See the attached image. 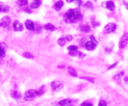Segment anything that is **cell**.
Here are the masks:
<instances>
[{
    "mask_svg": "<svg viewBox=\"0 0 128 106\" xmlns=\"http://www.w3.org/2000/svg\"><path fill=\"white\" fill-rule=\"evenodd\" d=\"M66 1H67V2H68V3H70V2H73V1H74V0H66Z\"/></svg>",
    "mask_w": 128,
    "mask_h": 106,
    "instance_id": "ab89813d",
    "label": "cell"
},
{
    "mask_svg": "<svg viewBox=\"0 0 128 106\" xmlns=\"http://www.w3.org/2000/svg\"><path fill=\"white\" fill-rule=\"evenodd\" d=\"M104 105H106V102H105V101H103V100L99 101V106H104Z\"/></svg>",
    "mask_w": 128,
    "mask_h": 106,
    "instance_id": "1f68e13d",
    "label": "cell"
},
{
    "mask_svg": "<svg viewBox=\"0 0 128 106\" xmlns=\"http://www.w3.org/2000/svg\"><path fill=\"white\" fill-rule=\"evenodd\" d=\"M117 64H118V62H115V64H112L110 67H108V70H112V69H113L115 67H117Z\"/></svg>",
    "mask_w": 128,
    "mask_h": 106,
    "instance_id": "d6a6232c",
    "label": "cell"
},
{
    "mask_svg": "<svg viewBox=\"0 0 128 106\" xmlns=\"http://www.w3.org/2000/svg\"><path fill=\"white\" fill-rule=\"evenodd\" d=\"M74 3L76 6H80L81 5V0H74Z\"/></svg>",
    "mask_w": 128,
    "mask_h": 106,
    "instance_id": "4dcf8cb0",
    "label": "cell"
},
{
    "mask_svg": "<svg viewBox=\"0 0 128 106\" xmlns=\"http://www.w3.org/2000/svg\"><path fill=\"white\" fill-rule=\"evenodd\" d=\"M65 38H66V41H68V42H71V41L73 40V37H72L71 34H68V35H66Z\"/></svg>",
    "mask_w": 128,
    "mask_h": 106,
    "instance_id": "f1b7e54d",
    "label": "cell"
},
{
    "mask_svg": "<svg viewBox=\"0 0 128 106\" xmlns=\"http://www.w3.org/2000/svg\"><path fill=\"white\" fill-rule=\"evenodd\" d=\"M79 29H80V31H82V32H90L91 31V26L88 25V24H82V25H80Z\"/></svg>",
    "mask_w": 128,
    "mask_h": 106,
    "instance_id": "8fae6325",
    "label": "cell"
},
{
    "mask_svg": "<svg viewBox=\"0 0 128 106\" xmlns=\"http://www.w3.org/2000/svg\"><path fill=\"white\" fill-rule=\"evenodd\" d=\"M28 0H19L18 1V4L20 6H26V4H27Z\"/></svg>",
    "mask_w": 128,
    "mask_h": 106,
    "instance_id": "603a6c76",
    "label": "cell"
},
{
    "mask_svg": "<svg viewBox=\"0 0 128 106\" xmlns=\"http://www.w3.org/2000/svg\"><path fill=\"white\" fill-rule=\"evenodd\" d=\"M113 43H109L107 46L105 47V53H107V54H110V53L112 52V49H113Z\"/></svg>",
    "mask_w": 128,
    "mask_h": 106,
    "instance_id": "7c38bea8",
    "label": "cell"
},
{
    "mask_svg": "<svg viewBox=\"0 0 128 106\" xmlns=\"http://www.w3.org/2000/svg\"><path fill=\"white\" fill-rule=\"evenodd\" d=\"M0 47H3L4 49H6V48H8V46H6V44H4V43H0Z\"/></svg>",
    "mask_w": 128,
    "mask_h": 106,
    "instance_id": "e575fe53",
    "label": "cell"
},
{
    "mask_svg": "<svg viewBox=\"0 0 128 106\" xmlns=\"http://www.w3.org/2000/svg\"><path fill=\"white\" fill-rule=\"evenodd\" d=\"M74 101L73 100H70V99H65V100H62V101H59L58 102V105H62V106H64V105H68V104H71V103H73Z\"/></svg>",
    "mask_w": 128,
    "mask_h": 106,
    "instance_id": "4fadbf2b",
    "label": "cell"
},
{
    "mask_svg": "<svg viewBox=\"0 0 128 106\" xmlns=\"http://www.w3.org/2000/svg\"><path fill=\"white\" fill-rule=\"evenodd\" d=\"M62 5H64V2H62V0H59V1H57L56 3L54 4V9L55 11H60L62 8Z\"/></svg>",
    "mask_w": 128,
    "mask_h": 106,
    "instance_id": "9a60e30c",
    "label": "cell"
},
{
    "mask_svg": "<svg viewBox=\"0 0 128 106\" xmlns=\"http://www.w3.org/2000/svg\"><path fill=\"white\" fill-rule=\"evenodd\" d=\"M122 76H124V72H120V73H118L117 75L113 76L112 78H113V80H120V78Z\"/></svg>",
    "mask_w": 128,
    "mask_h": 106,
    "instance_id": "44dd1931",
    "label": "cell"
},
{
    "mask_svg": "<svg viewBox=\"0 0 128 106\" xmlns=\"http://www.w3.org/2000/svg\"><path fill=\"white\" fill-rule=\"evenodd\" d=\"M13 27H14V30H15V31H22L23 30L22 23H20L19 21H15V22H14Z\"/></svg>",
    "mask_w": 128,
    "mask_h": 106,
    "instance_id": "30bf717a",
    "label": "cell"
},
{
    "mask_svg": "<svg viewBox=\"0 0 128 106\" xmlns=\"http://www.w3.org/2000/svg\"><path fill=\"white\" fill-rule=\"evenodd\" d=\"M66 42H67V41H66V38H58V41H57L58 45H59V46H62H62H65V44H66Z\"/></svg>",
    "mask_w": 128,
    "mask_h": 106,
    "instance_id": "ffe728a7",
    "label": "cell"
},
{
    "mask_svg": "<svg viewBox=\"0 0 128 106\" xmlns=\"http://www.w3.org/2000/svg\"><path fill=\"white\" fill-rule=\"evenodd\" d=\"M82 106H84V105H89V106H92V103H90V102H83L82 104H81Z\"/></svg>",
    "mask_w": 128,
    "mask_h": 106,
    "instance_id": "d590c367",
    "label": "cell"
},
{
    "mask_svg": "<svg viewBox=\"0 0 128 106\" xmlns=\"http://www.w3.org/2000/svg\"><path fill=\"white\" fill-rule=\"evenodd\" d=\"M9 23H11V18H9L8 16L3 17V18L0 20V26H1V27H4V28L8 27Z\"/></svg>",
    "mask_w": 128,
    "mask_h": 106,
    "instance_id": "52a82bcc",
    "label": "cell"
},
{
    "mask_svg": "<svg viewBox=\"0 0 128 106\" xmlns=\"http://www.w3.org/2000/svg\"><path fill=\"white\" fill-rule=\"evenodd\" d=\"M44 93H45V86H44V85L41 86L39 90L35 91V94H37V96H41V95H43Z\"/></svg>",
    "mask_w": 128,
    "mask_h": 106,
    "instance_id": "d6986e66",
    "label": "cell"
},
{
    "mask_svg": "<svg viewBox=\"0 0 128 106\" xmlns=\"http://www.w3.org/2000/svg\"><path fill=\"white\" fill-rule=\"evenodd\" d=\"M81 79H84V80H89L90 82H94V78H90V77H81Z\"/></svg>",
    "mask_w": 128,
    "mask_h": 106,
    "instance_id": "f546056e",
    "label": "cell"
},
{
    "mask_svg": "<svg viewBox=\"0 0 128 106\" xmlns=\"http://www.w3.org/2000/svg\"><path fill=\"white\" fill-rule=\"evenodd\" d=\"M123 4H124V5L126 6V8L128 9V2H127V1H125V0H124V1H123Z\"/></svg>",
    "mask_w": 128,
    "mask_h": 106,
    "instance_id": "74e56055",
    "label": "cell"
},
{
    "mask_svg": "<svg viewBox=\"0 0 128 106\" xmlns=\"http://www.w3.org/2000/svg\"><path fill=\"white\" fill-rule=\"evenodd\" d=\"M68 73H69L71 76H73V77H77V72H76V70L74 69V68H72V67H69V68H68Z\"/></svg>",
    "mask_w": 128,
    "mask_h": 106,
    "instance_id": "e0dca14e",
    "label": "cell"
},
{
    "mask_svg": "<svg viewBox=\"0 0 128 106\" xmlns=\"http://www.w3.org/2000/svg\"><path fill=\"white\" fill-rule=\"evenodd\" d=\"M97 45H98L97 41H96V40H91V41H88V42L84 44V47H85L86 50H90V51H92V50L95 49Z\"/></svg>",
    "mask_w": 128,
    "mask_h": 106,
    "instance_id": "3957f363",
    "label": "cell"
},
{
    "mask_svg": "<svg viewBox=\"0 0 128 106\" xmlns=\"http://www.w3.org/2000/svg\"><path fill=\"white\" fill-rule=\"evenodd\" d=\"M9 11V8L3 3H0V13H8Z\"/></svg>",
    "mask_w": 128,
    "mask_h": 106,
    "instance_id": "2e32d148",
    "label": "cell"
},
{
    "mask_svg": "<svg viewBox=\"0 0 128 106\" xmlns=\"http://www.w3.org/2000/svg\"><path fill=\"white\" fill-rule=\"evenodd\" d=\"M35 30H37V32H41V25H37V26H35Z\"/></svg>",
    "mask_w": 128,
    "mask_h": 106,
    "instance_id": "836d02e7",
    "label": "cell"
},
{
    "mask_svg": "<svg viewBox=\"0 0 128 106\" xmlns=\"http://www.w3.org/2000/svg\"><path fill=\"white\" fill-rule=\"evenodd\" d=\"M127 44H128V33H124L123 37L121 38L120 43H119L120 49H124V48L127 46Z\"/></svg>",
    "mask_w": 128,
    "mask_h": 106,
    "instance_id": "277c9868",
    "label": "cell"
},
{
    "mask_svg": "<svg viewBox=\"0 0 128 106\" xmlns=\"http://www.w3.org/2000/svg\"><path fill=\"white\" fill-rule=\"evenodd\" d=\"M77 49H78L77 46H69V47H68L69 51H75V50H77Z\"/></svg>",
    "mask_w": 128,
    "mask_h": 106,
    "instance_id": "4316f807",
    "label": "cell"
},
{
    "mask_svg": "<svg viewBox=\"0 0 128 106\" xmlns=\"http://www.w3.org/2000/svg\"><path fill=\"white\" fill-rule=\"evenodd\" d=\"M25 27L27 28L28 30H35V24L30 20H26L25 21Z\"/></svg>",
    "mask_w": 128,
    "mask_h": 106,
    "instance_id": "9c48e42d",
    "label": "cell"
},
{
    "mask_svg": "<svg viewBox=\"0 0 128 106\" xmlns=\"http://www.w3.org/2000/svg\"><path fill=\"white\" fill-rule=\"evenodd\" d=\"M25 11L26 13H31V9L28 8H25Z\"/></svg>",
    "mask_w": 128,
    "mask_h": 106,
    "instance_id": "f35d334b",
    "label": "cell"
},
{
    "mask_svg": "<svg viewBox=\"0 0 128 106\" xmlns=\"http://www.w3.org/2000/svg\"><path fill=\"white\" fill-rule=\"evenodd\" d=\"M99 25H100V23H99V22H93V26H94V27H97V26H99Z\"/></svg>",
    "mask_w": 128,
    "mask_h": 106,
    "instance_id": "8d00e7d4",
    "label": "cell"
},
{
    "mask_svg": "<svg viewBox=\"0 0 128 106\" xmlns=\"http://www.w3.org/2000/svg\"><path fill=\"white\" fill-rule=\"evenodd\" d=\"M5 50L3 47H0V57H4V55H5Z\"/></svg>",
    "mask_w": 128,
    "mask_h": 106,
    "instance_id": "d4e9b609",
    "label": "cell"
},
{
    "mask_svg": "<svg viewBox=\"0 0 128 106\" xmlns=\"http://www.w3.org/2000/svg\"><path fill=\"white\" fill-rule=\"evenodd\" d=\"M51 87H52L53 91H58L60 90H62V87H64V84L60 82V81L54 80V81H52V83H51Z\"/></svg>",
    "mask_w": 128,
    "mask_h": 106,
    "instance_id": "5b68a950",
    "label": "cell"
},
{
    "mask_svg": "<svg viewBox=\"0 0 128 106\" xmlns=\"http://www.w3.org/2000/svg\"><path fill=\"white\" fill-rule=\"evenodd\" d=\"M104 8H106L107 9H109V11H115V8H116V6H115V2L113 1H106V2H104V3L102 4Z\"/></svg>",
    "mask_w": 128,
    "mask_h": 106,
    "instance_id": "ba28073f",
    "label": "cell"
},
{
    "mask_svg": "<svg viewBox=\"0 0 128 106\" xmlns=\"http://www.w3.org/2000/svg\"><path fill=\"white\" fill-rule=\"evenodd\" d=\"M35 97H37V94H35V91L33 90H29L24 94V100L25 101H32Z\"/></svg>",
    "mask_w": 128,
    "mask_h": 106,
    "instance_id": "7a4b0ae2",
    "label": "cell"
},
{
    "mask_svg": "<svg viewBox=\"0 0 128 106\" xmlns=\"http://www.w3.org/2000/svg\"><path fill=\"white\" fill-rule=\"evenodd\" d=\"M65 18L68 22H76V21L80 20L82 18V15H81L80 11L79 9H69L66 14H65Z\"/></svg>",
    "mask_w": 128,
    "mask_h": 106,
    "instance_id": "6da1fadb",
    "label": "cell"
},
{
    "mask_svg": "<svg viewBox=\"0 0 128 106\" xmlns=\"http://www.w3.org/2000/svg\"><path fill=\"white\" fill-rule=\"evenodd\" d=\"M44 28L46 30H49V31H53L55 30V26L52 25V24H46V25L44 26Z\"/></svg>",
    "mask_w": 128,
    "mask_h": 106,
    "instance_id": "ac0fdd59",
    "label": "cell"
},
{
    "mask_svg": "<svg viewBox=\"0 0 128 106\" xmlns=\"http://www.w3.org/2000/svg\"><path fill=\"white\" fill-rule=\"evenodd\" d=\"M23 56L25 57V58H33V55L31 54V53H29V52H24Z\"/></svg>",
    "mask_w": 128,
    "mask_h": 106,
    "instance_id": "cb8c5ba5",
    "label": "cell"
},
{
    "mask_svg": "<svg viewBox=\"0 0 128 106\" xmlns=\"http://www.w3.org/2000/svg\"><path fill=\"white\" fill-rule=\"evenodd\" d=\"M84 6H85L86 8H93V4H92V2H90V1L85 2V3H84Z\"/></svg>",
    "mask_w": 128,
    "mask_h": 106,
    "instance_id": "484cf974",
    "label": "cell"
},
{
    "mask_svg": "<svg viewBox=\"0 0 128 106\" xmlns=\"http://www.w3.org/2000/svg\"><path fill=\"white\" fill-rule=\"evenodd\" d=\"M69 54L71 55V56H76V55L79 54V52L77 51V50H75V51H69Z\"/></svg>",
    "mask_w": 128,
    "mask_h": 106,
    "instance_id": "83f0119b",
    "label": "cell"
},
{
    "mask_svg": "<svg viewBox=\"0 0 128 106\" xmlns=\"http://www.w3.org/2000/svg\"><path fill=\"white\" fill-rule=\"evenodd\" d=\"M40 5H41V0H33L30 4V8H38Z\"/></svg>",
    "mask_w": 128,
    "mask_h": 106,
    "instance_id": "5bb4252c",
    "label": "cell"
},
{
    "mask_svg": "<svg viewBox=\"0 0 128 106\" xmlns=\"http://www.w3.org/2000/svg\"><path fill=\"white\" fill-rule=\"evenodd\" d=\"M12 97L13 98H15V99H19L21 97V95H20V93H19V91H13V93H12Z\"/></svg>",
    "mask_w": 128,
    "mask_h": 106,
    "instance_id": "7402d4cb",
    "label": "cell"
},
{
    "mask_svg": "<svg viewBox=\"0 0 128 106\" xmlns=\"http://www.w3.org/2000/svg\"><path fill=\"white\" fill-rule=\"evenodd\" d=\"M117 28V25L116 23H108L107 25L104 27V33H110V32H113Z\"/></svg>",
    "mask_w": 128,
    "mask_h": 106,
    "instance_id": "8992f818",
    "label": "cell"
}]
</instances>
